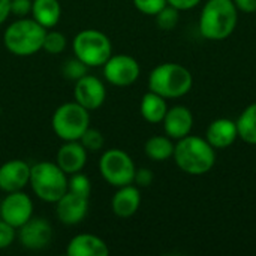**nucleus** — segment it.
Returning a JSON list of instances; mask_svg holds the SVG:
<instances>
[{"label": "nucleus", "instance_id": "obj_7", "mask_svg": "<svg viewBox=\"0 0 256 256\" xmlns=\"http://www.w3.org/2000/svg\"><path fill=\"white\" fill-rule=\"evenodd\" d=\"M72 46L75 57H78L88 68L104 66V63L112 56L110 38L96 28L81 30L74 38Z\"/></svg>", "mask_w": 256, "mask_h": 256}, {"label": "nucleus", "instance_id": "obj_27", "mask_svg": "<svg viewBox=\"0 0 256 256\" xmlns=\"http://www.w3.org/2000/svg\"><path fill=\"white\" fill-rule=\"evenodd\" d=\"M178 9L171 4H166L162 10H159L156 16V24L162 30H172L178 24Z\"/></svg>", "mask_w": 256, "mask_h": 256}, {"label": "nucleus", "instance_id": "obj_19", "mask_svg": "<svg viewBox=\"0 0 256 256\" xmlns=\"http://www.w3.org/2000/svg\"><path fill=\"white\" fill-rule=\"evenodd\" d=\"M110 254L108 244L98 236L80 234L75 236L66 248L68 256H106Z\"/></svg>", "mask_w": 256, "mask_h": 256}, {"label": "nucleus", "instance_id": "obj_21", "mask_svg": "<svg viewBox=\"0 0 256 256\" xmlns=\"http://www.w3.org/2000/svg\"><path fill=\"white\" fill-rule=\"evenodd\" d=\"M140 111H141V116H142V118L146 122L153 123V124L162 123V120H164V117H165V114L168 111L166 99L150 90L142 96Z\"/></svg>", "mask_w": 256, "mask_h": 256}, {"label": "nucleus", "instance_id": "obj_8", "mask_svg": "<svg viewBox=\"0 0 256 256\" xmlns=\"http://www.w3.org/2000/svg\"><path fill=\"white\" fill-rule=\"evenodd\" d=\"M99 171L108 184L122 188L126 184H134L136 168L132 158L126 152L120 148H110L100 156Z\"/></svg>", "mask_w": 256, "mask_h": 256}, {"label": "nucleus", "instance_id": "obj_25", "mask_svg": "<svg viewBox=\"0 0 256 256\" xmlns=\"http://www.w3.org/2000/svg\"><path fill=\"white\" fill-rule=\"evenodd\" d=\"M87 64H84L78 57L74 58H68L63 66H62V74L66 80L69 81H78L80 78H82L84 75H87Z\"/></svg>", "mask_w": 256, "mask_h": 256}, {"label": "nucleus", "instance_id": "obj_5", "mask_svg": "<svg viewBox=\"0 0 256 256\" xmlns=\"http://www.w3.org/2000/svg\"><path fill=\"white\" fill-rule=\"evenodd\" d=\"M28 184L40 201L56 204L68 192V174L54 162H38L30 166Z\"/></svg>", "mask_w": 256, "mask_h": 256}, {"label": "nucleus", "instance_id": "obj_12", "mask_svg": "<svg viewBox=\"0 0 256 256\" xmlns=\"http://www.w3.org/2000/svg\"><path fill=\"white\" fill-rule=\"evenodd\" d=\"M16 237L22 248L28 250H40L50 244L52 238V228L44 218H30L18 228Z\"/></svg>", "mask_w": 256, "mask_h": 256}, {"label": "nucleus", "instance_id": "obj_26", "mask_svg": "<svg viewBox=\"0 0 256 256\" xmlns=\"http://www.w3.org/2000/svg\"><path fill=\"white\" fill-rule=\"evenodd\" d=\"M66 44H68V40L63 33H60L57 30H46L42 50H45L50 54H60L66 48Z\"/></svg>", "mask_w": 256, "mask_h": 256}, {"label": "nucleus", "instance_id": "obj_23", "mask_svg": "<svg viewBox=\"0 0 256 256\" xmlns=\"http://www.w3.org/2000/svg\"><path fill=\"white\" fill-rule=\"evenodd\" d=\"M236 124L238 138L250 146H256V102L242 111Z\"/></svg>", "mask_w": 256, "mask_h": 256}, {"label": "nucleus", "instance_id": "obj_18", "mask_svg": "<svg viewBox=\"0 0 256 256\" xmlns=\"http://www.w3.org/2000/svg\"><path fill=\"white\" fill-rule=\"evenodd\" d=\"M141 206V192L138 186L126 184L117 188V192L112 196L111 208L117 218H130L134 216Z\"/></svg>", "mask_w": 256, "mask_h": 256}, {"label": "nucleus", "instance_id": "obj_20", "mask_svg": "<svg viewBox=\"0 0 256 256\" xmlns=\"http://www.w3.org/2000/svg\"><path fill=\"white\" fill-rule=\"evenodd\" d=\"M32 18L42 27L52 28L62 16V6L58 0H32Z\"/></svg>", "mask_w": 256, "mask_h": 256}, {"label": "nucleus", "instance_id": "obj_29", "mask_svg": "<svg viewBox=\"0 0 256 256\" xmlns=\"http://www.w3.org/2000/svg\"><path fill=\"white\" fill-rule=\"evenodd\" d=\"M134 4L140 12L154 16L159 10H162L168 4V2L166 0H134Z\"/></svg>", "mask_w": 256, "mask_h": 256}, {"label": "nucleus", "instance_id": "obj_9", "mask_svg": "<svg viewBox=\"0 0 256 256\" xmlns=\"http://www.w3.org/2000/svg\"><path fill=\"white\" fill-rule=\"evenodd\" d=\"M102 68L105 80L117 87H128L134 84L141 74L140 63L128 54L111 56Z\"/></svg>", "mask_w": 256, "mask_h": 256}, {"label": "nucleus", "instance_id": "obj_6", "mask_svg": "<svg viewBox=\"0 0 256 256\" xmlns=\"http://www.w3.org/2000/svg\"><path fill=\"white\" fill-rule=\"evenodd\" d=\"M51 124L60 140L80 141L82 134L90 128V114L78 102H66L54 111Z\"/></svg>", "mask_w": 256, "mask_h": 256}, {"label": "nucleus", "instance_id": "obj_28", "mask_svg": "<svg viewBox=\"0 0 256 256\" xmlns=\"http://www.w3.org/2000/svg\"><path fill=\"white\" fill-rule=\"evenodd\" d=\"M80 142L84 146V148H86L87 152H99V150L104 147L105 140H104V135H102L100 130L88 128V129L82 134V136L80 138Z\"/></svg>", "mask_w": 256, "mask_h": 256}, {"label": "nucleus", "instance_id": "obj_1", "mask_svg": "<svg viewBox=\"0 0 256 256\" xmlns=\"http://www.w3.org/2000/svg\"><path fill=\"white\" fill-rule=\"evenodd\" d=\"M177 166L190 176L207 174L216 164V152L206 138L190 134L177 140L172 154Z\"/></svg>", "mask_w": 256, "mask_h": 256}, {"label": "nucleus", "instance_id": "obj_17", "mask_svg": "<svg viewBox=\"0 0 256 256\" xmlns=\"http://www.w3.org/2000/svg\"><path fill=\"white\" fill-rule=\"evenodd\" d=\"M238 138L237 124L231 118H216L212 122L206 132V140L216 150H224L231 147Z\"/></svg>", "mask_w": 256, "mask_h": 256}, {"label": "nucleus", "instance_id": "obj_11", "mask_svg": "<svg viewBox=\"0 0 256 256\" xmlns=\"http://www.w3.org/2000/svg\"><path fill=\"white\" fill-rule=\"evenodd\" d=\"M74 96L75 102H78L81 106L88 111H94L104 105L106 99V88L98 76L87 74L75 81Z\"/></svg>", "mask_w": 256, "mask_h": 256}, {"label": "nucleus", "instance_id": "obj_3", "mask_svg": "<svg viewBox=\"0 0 256 256\" xmlns=\"http://www.w3.org/2000/svg\"><path fill=\"white\" fill-rule=\"evenodd\" d=\"M46 28L33 18H18L3 33V42L9 52L18 57H28L42 50Z\"/></svg>", "mask_w": 256, "mask_h": 256}, {"label": "nucleus", "instance_id": "obj_4", "mask_svg": "<svg viewBox=\"0 0 256 256\" xmlns=\"http://www.w3.org/2000/svg\"><path fill=\"white\" fill-rule=\"evenodd\" d=\"M194 78L189 69L178 63H160L148 76V88L165 99H176L188 94Z\"/></svg>", "mask_w": 256, "mask_h": 256}, {"label": "nucleus", "instance_id": "obj_32", "mask_svg": "<svg viewBox=\"0 0 256 256\" xmlns=\"http://www.w3.org/2000/svg\"><path fill=\"white\" fill-rule=\"evenodd\" d=\"M32 12V0H10V14L22 18Z\"/></svg>", "mask_w": 256, "mask_h": 256}, {"label": "nucleus", "instance_id": "obj_22", "mask_svg": "<svg viewBox=\"0 0 256 256\" xmlns=\"http://www.w3.org/2000/svg\"><path fill=\"white\" fill-rule=\"evenodd\" d=\"M174 142L168 135H154L148 138L144 144V152L147 158L154 162H164L172 158L174 154Z\"/></svg>", "mask_w": 256, "mask_h": 256}, {"label": "nucleus", "instance_id": "obj_15", "mask_svg": "<svg viewBox=\"0 0 256 256\" xmlns=\"http://www.w3.org/2000/svg\"><path fill=\"white\" fill-rule=\"evenodd\" d=\"M162 124L165 135L177 141L190 134L194 126V116L189 108L183 105H176L172 108H168L162 120Z\"/></svg>", "mask_w": 256, "mask_h": 256}, {"label": "nucleus", "instance_id": "obj_16", "mask_svg": "<svg viewBox=\"0 0 256 256\" xmlns=\"http://www.w3.org/2000/svg\"><path fill=\"white\" fill-rule=\"evenodd\" d=\"M56 164L66 174L80 172L87 164V150L80 141H64L57 152Z\"/></svg>", "mask_w": 256, "mask_h": 256}, {"label": "nucleus", "instance_id": "obj_31", "mask_svg": "<svg viewBox=\"0 0 256 256\" xmlns=\"http://www.w3.org/2000/svg\"><path fill=\"white\" fill-rule=\"evenodd\" d=\"M153 183V172L148 168H138L135 171V177H134V184H136L138 188H148Z\"/></svg>", "mask_w": 256, "mask_h": 256}, {"label": "nucleus", "instance_id": "obj_2", "mask_svg": "<svg viewBox=\"0 0 256 256\" xmlns=\"http://www.w3.org/2000/svg\"><path fill=\"white\" fill-rule=\"evenodd\" d=\"M238 21V9L232 0H208L200 15V33L208 40L230 38Z\"/></svg>", "mask_w": 256, "mask_h": 256}, {"label": "nucleus", "instance_id": "obj_30", "mask_svg": "<svg viewBox=\"0 0 256 256\" xmlns=\"http://www.w3.org/2000/svg\"><path fill=\"white\" fill-rule=\"evenodd\" d=\"M16 238V230L8 222L0 219V250L8 249Z\"/></svg>", "mask_w": 256, "mask_h": 256}, {"label": "nucleus", "instance_id": "obj_35", "mask_svg": "<svg viewBox=\"0 0 256 256\" xmlns=\"http://www.w3.org/2000/svg\"><path fill=\"white\" fill-rule=\"evenodd\" d=\"M10 15V0H0V26Z\"/></svg>", "mask_w": 256, "mask_h": 256}, {"label": "nucleus", "instance_id": "obj_10", "mask_svg": "<svg viewBox=\"0 0 256 256\" xmlns=\"http://www.w3.org/2000/svg\"><path fill=\"white\" fill-rule=\"evenodd\" d=\"M33 218V201L22 190L9 192L0 204V219L18 230Z\"/></svg>", "mask_w": 256, "mask_h": 256}, {"label": "nucleus", "instance_id": "obj_14", "mask_svg": "<svg viewBox=\"0 0 256 256\" xmlns=\"http://www.w3.org/2000/svg\"><path fill=\"white\" fill-rule=\"evenodd\" d=\"M30 180V165L21 159H12L0 165V190L9 194L22 190Z\"/></svg>", "mask_w": 256, "mask_h": 256}, {"label": "nucleus", "instance_id": "obj_24", "mask_svg": "<svg viewBox=\"0 0 256 256\" xmlns=\"http://www.w3.org/2000/svg\"><path fill=\"white\" fill-rule=\"evenodd\" d=\"M68 190L72 194H76L80 196L88 198L90 192H92V183H90L88 177L86 174H82L81 171L74 172L68 178Z\"/></svg>", "mask_w": 256, "mask_h": 256}, {"label": "nucleus", "instance_id": "obj_13", "mask_svg": "<svg viewBox=\"0 0 256 256\" xmlns=\"http://www.w3.org/2000/svg\"><path fill=\"white\" fill-rule=\"evenodd\" d=\"M88 212V198L66 192L56 202V216L64 225H78L84 220Z\"/></svg>", "mask_w": 256, "mask_h": 256}, {"label": "nucleus", "instance_id": "obj_34", "mask_svg": "<svg viewBox=\"0 0 256 256\" xmlns=\"http://www.w3.org/2000/svg\"><path fill=\"white\" fill-rule=\"evenodd\" d=\"M232 2L237 6V9L242 12H246V14L256 12V0H232Z\"/></svg>", "mask_w": 256, "mask_h": 256}, {"label": "nucleus", "instance_id": "obj_33", "mask_svg": "<svg viewBox=\"0 0 256 256\" xmlns=\"http://www.w3.org/2000/svg\"><path fill=\"white\" fill-rule=\"evenodd\" d=\"M166 2L168 4L174 6L178 10H189L201 3V0H166Z\"/></svg>", "mask_w": 256, "mask_h": 256}]
</instances>
